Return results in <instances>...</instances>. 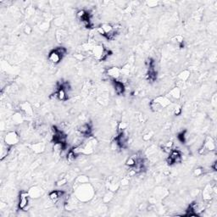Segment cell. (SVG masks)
<instances>
[{"label": "cell", "mask_w": 217, "mask_h": 217, "mask_svg": "<svg viewBox=\"0 0 217 217\" xmlns=\"http://www.w3.org/2000/svg\"><path fill=\"white\" fill-rule=\"evenodd\" d=\"M94 194V190L93 187L88 183L80 184L76 189V197L77 199L82 202H87L92 199Z\"/></svg>", "instance_id": "1"}, {"label": "cell", "mask_w": 217, "mask_h": 217, "mask_svg": "<svg viewBox=\"0 0 217 217\" xmlns=\"http://www.w3.org/2000/svg\"><path fill=\"white\" fill-rule=\"evenodd\" d=\"M77 18L79 21L81 22V24L87 28H91L93 26V23L91 21V15L90 14L85 10V9H81L77 13Z\"/></svg>", "instance_id": "2"}, {"label": "cell", "mask_w": 217, "mask_h": 217, "mask_svg": "<svg viewBox=\"0 0 217 217\" xmlns=\"http://www.w3.org/2000/svg\"><path fill=\"white\" fill-rule=\"evenodd\" d=\"M167 163L168 165L172 166L175 164H179L182 160V152L178 149H172L169 153V156L167 158Z\"/></svg>", "instance_id": "3"}, {"label": "cell", "mask_w": 217, "mask_h": 217, "mask_svg": "<svg viewBox=\"0 0 217 217\" xmlns=\"http://www.w3.org/2000/svg\"><path fill=\"white\" fill-rule=\"evenodd\" d=\"M215 143L211 136H207V138L204 141L203 146L200 148L199 153L200 154H205L209 152H212L215 149Z\"/></svg>", "instance_id": "4"}, {"label": "cell", "mask_w": 217, "mask_h": 217, "mask_svg": "<svg viewBox=\"0 0 217 217\" xmlns=\"http://www.w3.org/2000/svg\"><path fill=\"white\" fill-rule=\"evenodd\" d=\"M30 194L28 192L21 191L19 196V202H18V208L21 210H25L28 205H29V199H30Z\"/></svg>", "instance_id": "5"}, {"label": "cell", "mask_w": 217, "mask_h": 217, "mask_svg": "<svg viewBox=\"0 0 217 217\" xmlns=\"http://www.w3.org/2000/svg\"><path fill=\"white\" fill-rule=\"evenodd\" d=\"M20 141V136L15 132H9L5 136V144L12 147L14 145L17 144Z\"/></svg>", "instance_id": "6"}, {"label": "cell", "mask_w": 217, "mask_h": 217, "mask_svg": "<svg viewBox=\"0 0 217 217\" xmlns=\"http://www.w3.org/2000/svg\"><path fill=\"white\" fill-rule=\"evenodd\" d=\"M105 48H106L104 47L102 44H95L91 52H92L93 55H94L97 60L101 61L103 54H104V52L105 50Z\"/></svg>", "instance_id": "7"}, {"label": "cell", "mask_w": 217, "mask_h": 217, "mask_svg": "<svg viewBox=\"0 0 217 217\" xmlns=\"http://www.w3.org/2000/svg\"><path fill=\"white\" fill-rule=\"evenodd\" d=\"M78 132L82 135L83 136H90L92 135V126L90 123H85L82 124L81 126H80L78 129H77Z\"/></svg>", "instance_id": "8"}, {"label": "cell", "mask_w": 217, "mask_h": 217, "mask_svg": "<svg viewBox=\"0 0 217 217\" xmlns=\"http://www.w3.org/2000/svg\"><path fill=\"white\" fill-rule=\"evenodd\" d=\"M113 86L115 89V94L117 95H123L126 92V87L123 81L119 80H113Z\"/></svg>", "instance_id": "9"}, {"label": "cell", "mask_w": 217, "mask_h": 217, "mask_svg": "<svg viewBox=\"0 0 217 217\" xmlns=\"http://www.w3.org/2000/svg\"><path fill=\"white\" fill-rule=\"evenodd\" d=\"M48 60H49L51 63L56 64L60 63V61L62 60V59H63V57L60 55V54L56 51L55 49H53L52 51L49 52L48 56Z\"/></svg>", "instance_id": "10"}, {"label": "cell", "mask_w": 217, "mask_h": 217, "mask_svg": "<svg viewBox=\"0 0 217 217\" xmlns=\"http://www.w3.org/2000/svg\"><path fill=\"white\" fill-rule=\"evenodd\" d=\"M214 192H215V188H212V187H210L209 185L205 187L203 192V199L204 202H209L212 199Z\"/></svg>", "instance_id": "11"}, {"label": "cell", "mask_w": 217, "mask_h": 217, "mask_svg": "<svg viewBox=\"0 0 217 217\" xmlns=\"http://www.w3.org/2000/svg\"><path fill=\"white\" fill-rule=\"evenodd\" d=\"M107 75L112 78V80H118L120 77L121 76L120 74V68L118 67H110L107 70Z\"/></svg>", "instance_id": "12"}, {"label": "cell", "mask_w": 217, "mask_h": 217, "mask_svg": "<svg viewBox=\"0 0 217 217\" xmlns=\"http://www.w3.org/2000/svg\"><path fill=\"white\" fill-rule=\"evenodd\" d=\"M64 192L63 191V190H54V191L49 192L48 198H49V199L52 200L54 203H56V202L59 201L62 197H64Z\"/></svg>", "instance_id": "13"}, {"label": "cell", "mask_w": 217, "mask_h": 217, "mask_svg": "<svg viewBox=\"0 0 217 217\" xmlns=\"http://www.w3.org/2000/svg\"><path fill=\"white\" fill-rule=\"evenodd\" d=\"M20 108H21V110L24 114L28 115V116H31L32 114H33V110H32L31 104L28 102L21 103V104H20Z\"/></svg>", "instance_id": "14"}, {"label": "cell", "mask_w": 217, "mask_h": 217, "mask_svg": "<svg viewBox=\"0 0 217 217\" xmlns=\"http://www.w3.org/2000/svg\"><path fill=\"white\" fill-rule=\"evenodd\" d=\"M68 92L66 90H64L62 87L57 88V91L55 92L56 97L60 101H66L68 99Z\"/></svg>", "instance_id": "15"}, {"label": "cell", "mask_w": 217, "mask_h": 217, "mask_svg": "<svg viewBox=\"0 0 217 217\" xmlns=\"http://www.w3.org/2000/svg\"><path fill=\"white\" fill-rule=\"evenodd\" d=\"M30 148L36 153H41L45 150V144L43 143H35L30 145Z\"/></svg>", "instance_id": "16"}, {"label": "cell", "mask_w": 217, "mask_h": 217, "mask_svg": "<svg viewBox=\"0 0 217 217\" xmlns=\"http://www.w3.org/2000/svg\"><path fill=\"white\" fill-rule=\"evenodd\" d=\"M100 28L103 30V32H104V37L106 38L108 35L111 34L114 31H115V28L114 26L109 24V23H104L100 26Z\"/></svg>", "instance_id": "17"}, {"label": "cell", "mask_w": 217, "mask_h": 217, "mask_svg": "<svg viewBox=\"0 0 217 217\" xmlns=\"http://www.w3.org/2000/svg\"><path fill=\"white\" fill-rule=\"evenodd\" d=\"M29 194H30L31 198L32 199H38L42 196V189H40L38 187H33L31 188L30 190L28 191Z\"/></svg>", "instance_id": "18"}, {"label": "cell", "mask_w": 217, "mask_h": 217, "mask_svg": "<svg viewBox=\"0 0 217 217\" xmlns=\"http://www.w3.org/2000/svg\"><path fill=\"white\" fill-rule=\"evenodd\" d=\"M190 75H191L190 71H188V70H184L183 71H182V72L178 75V79L181 81L185 82V81H187V80L189 79Z\"/></svg>", "instance_id": "19"}, {"label": "cell", "mask_w": 217, "mask_h": 217, "mask_svg": "<svg viewBox=\"0 0 217 217\" xmlns=\"http://www.w3.org/2000/svg\"><path fill=\"white\" fill-rule=\"evenodd\" d=\"M77 157H78V155L74 152V150H73L72 149H70L68 151V153H67V154H66V159H67V161H68L69 163H73V162L76 161Z\"/></svg>", "instance_id": "20"}, {"label": "cell", "mask_w": 217, "mask_h": 217, "mask_svg": "<svg viewBox=\"0 0 217 217\" xmlns=\"http://www.w3.org/2000/svg\"><path fill=\"white\" fill-rule=\"evenodd\" d=\"M138 156H137V154H134V155H132V156H130V157L128 158L127 159V161H126V165L129 167V168H132L133 166L136 165V160H137V159H138Z\"/></svg>", "instance_id": "21"}, {"label": "cell", "mask_w": 217, "mask_h": 217, "mask_svg": "<svg viewBox=\"0 0 217 217\" xmlns=\"http://www.w3.org/2000/svg\"><path fill=\"white\" fill-rule=\"evenodd\" d=\"M169 94H170V98H174V99H179L181 98V90L178 87H176L170 90Z\"/></svg>", "instance_id": "22"}, {"label": "cell", "mask_w": 217, "mask_h": 217, "mask_svg": "<svg viewBox=\"0 0 217 217\" xmlns=\"http://www.w3.org/2000/svg\"><path fill=\"white\" fill-rule=\"evenodd\" d=\"M13 121L15 124H21L23 121V115L21 112L15 114L13 116Z\"/></svg>", "instance_id": "23"}, {"label": "cell", "mask_w": 217, "mask_h": 217, "mask_svg": "<svg viewBox=\"0 0 217 217\" xmlns=\"http://www.w3.org/2000/svg\"><path fill=\"white\" fill-rule=\"evenodd\" d=\"M54 49H55L56 51L58 52V53H59L63 58H64V56L66 55V54H67V49H66V48L63 47V46H59V47L55 48Z\"/></svg>", "instance_id": "24"}, {"label": "cell", "mask_w": 217, "mask_h": 217, "mask_svg": "<svg viewBox=\"0 0 217 217\" xmlns=\"http://www.w3.org/2000/svg\"><path fill=\"white\" fill-rule=\"evenodd\" d=\"M88 181H89V179H88V177H87V176H78L77 179V182L79 183V184L88 183Z\"/></svg>", "instance_id": "25"}, {"label": "cell", "mask_w": 217, "mask_h": 217, "mask_svg": "<svg viewBox=\"0 0 217 217\" xmlns=\"http://www.w3.org/2000/svg\"><path fill=\"white\" fill-rule=\"evenodd\" d=\"M177 138L178 140L182 143H185L186 141H187V136H186V132H182L181 133H179L178 136H177Z\"/></svg>", "instance_id": "26"}, {"label": "cell", "mask_w": 217, "mask_h": 217, "mask_svg": "<svg viewBox=\"0 0 217 217\" xmlns=\"http://www.w3.org/2000/svg\"><path fill=\"white\" fill-rule=\"evenodd\" d=\"M113 199V192H107L106 194L104 195V203H109V202H110V200Z\"/></svg>", "instance_id": "27"}, {"label": "cell", "mask_w": 217, "mask_h": 217, "mask_svg": "<svg viewBox=\"0 0 217 217\" xmlns=\"http://www.w3.org/2000/svg\"><path fill=\"white\" fill-rule=\"evenodd\" d=\"M193 174H194L195 176H202V175L204 174V168H202V167L196 168L195 170H193Z\"/></svg>", "instance_id": "28"}, {"label": "cell", "mask_w": 217, "mask_h": 217, "mask_svg": "<svg viewBox=\"0 0 217 217\" xmlns=\"http://www.w3.org/2000/svg\"><path fill=\"white\" fill-rule=\"evenodd\" d=\"M67 184V178L66 177H62L61 179H60L57 182H56V185L58 187H63L64 185Z\"/></svg>", "instance_id": "29"}, {"label": "cell", "mask_w": 217, "mask_h": 217, "mask_svg": "<svg viewBox=\"0 0 217 217\" xmlns=\"http://www.w3.org/2000/svg\"><path fill=\"white\" fill-rule=\"evenodd\" d=\"M49 22L48 21H44L43 23H41V25H40V29L43 31H47L48 30V28H49Z\"/></svg>", "instance_id": "30"}, {"label": "cell", "mask_w": 217, "mask_h": 217, "mask_svg": "<svg viewBox=\"0 0 217 217\" xmlns=\"http://www.w3.org/2000/svg\"><path fill=\"white\" fill-rule=\"evenodd\" d=\"M127 124L126 123V122H124V121H121V122H120L118 124V130H119V132L125 131L127 129Z\"/></svg>", "instance_id": "31"}, {"label": "cell", "mask_w": 217, "mask_h": 217, "mask_svg": "<svg viewBox=\"0 0 217 217\" xmlns=\"http://www.w3.org/2000/svg\"><path fill=\"white\" fill-rule=\"evenodd\" d=\"M175 39L176 40V43L182 46V44L183 43V41H184V38H183L182 36V35H177V36L175 37Z\"/></svg>", "instance_id": "32"}, {"label": "cell", "mask_w": 217, "mask_h": 217, "mask_svg": "<svg viewBox=\"0 0 217 217\" xmlns=\"http://www.w3.org/2000/svg\"><path fill=\"white\" fill-rule=\"evenodd\" d=\"M31 31H32V29H31V27L29 25H27V26H25V28H24V32L27 35H30L31 33Z\"/></svg>", "instance_id": "33"}, {"label": "cell", "mask_w": 217, "mask_h": 217, "mask_svg": "<svg viewBox=\"0 0 217 217\" xmlns=\"http://www.w3.org/2000/svg\"><path fill=\"white\" fill-rule=\"evenodd\" d=\"M147 5H149V7H156L158 5H159V2L157 1H149V2H147Z\"/></svg>", "instance_id": "34"}, {"label": "cell", "mask_w": 217, "mask_h": 217, "mask_svg": "<svg viewBox=\"0 0 217 217\" xmlns=\"http://www.w3.org/2000/svg\"><path fill=\"white\" fill-rule=\"evenodd\" d=\"M74 57H75L77 60H79V61H82V60L85 59V56L83 55V54H77L76 55H74Z\"/></svg>", "instance_id": "35"}, {"label": "cell", "mask_w": 217, "mask_h": 217, "mask_svg": "<svg viewBox=\"0 0 217 217\" xmlns=\"http://www.w3.org/2000/svg\"><path fill=\"white\" fill-rule=\"evenodd\" d=\"M129 182H130V181H129V179H128L127 177H125V178H123L120 181V184H121L122 186H127V185L129 184Z\"/></svg>", "instance_id": "36"}, {"label": "cell", "mask_w": 217, "mask_h": 217, "mask_svg": "<svg viewBox=\"0 0 217 217\" xmlns=\"http://www.w3.org/2000/svg\"><path fill=\"white\" fill-rule=\"evenodd\" d=\"M151 137H152V134L151 133H147V134H144L143 136V141H149L151 139Z\"/></svg>", "instance_id": "37"}, {"label": "cell", "mask_w": 217, "mask_h": 217, "mask_svg": "<svg viewBox=\"0 0 217 217\" xmlns=\"http://www.w3.org/2000/svg\"><path fill=\"white\" fill-rule=\"evenodd\" d=\"M181 113H182V109H181V107H177V108H176V109H175V110H174L175 115H181Z\"/></svg>", "instance_id": "38"}, {"label": "cell", "mask_w": 217, "mask_h": 217, "mask_svg": "<svg viewBox=\"0 0 217 217\" xmlns=\"http://www.w3.org/2000/svg\"><path fill=\"white\" fill-rule=\"evenodd\" d=\"M211 168H213V170H216L217 168H216V161H215L213 163V165L211 166Z\"/></svg>", "instance_id": "39"}]
</instances>
